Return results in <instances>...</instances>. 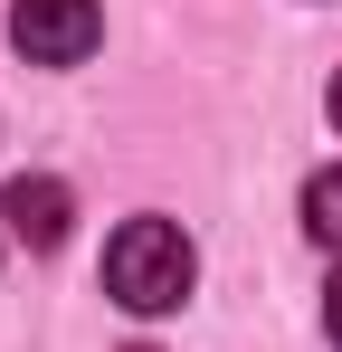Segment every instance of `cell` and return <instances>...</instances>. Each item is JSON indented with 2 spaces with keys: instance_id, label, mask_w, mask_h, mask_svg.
Returning <instances> with one entry per match:
<instances>
[{
  "instance_id": "cell-1",
  "label": "cell",
  "mask_w": 342,
  "mask_h": 352,
  "mask_svg": "<svg viewBox=\"0 0 342 352\" xmlns=\"http://www.w3.org/2000/svg\"><path fill=\"white\" fill-rule=\"evenodd\" d=\"M190 286H200V248L171 219H124L105 238V295L124 314H181Z\"/></svg>"
},
{
  "instance_id": "cell-2",
  "label": "cell",
  "mask_w": 342,
  "mask_h": 352,
  "mask_svg": "<svg viewBox=\"0 0 342 352\" xmlns=\"http://www.w3.org/2000/svg\"><path fill=\"white\" fill-rule=\"evenodd\" d=\"M10 38L29 67H76V58H95L105 10L95 0H10Z\"/></svg>"
},
{
  "instance_id": "cell-3",
  "label": "cell",
  "mask_w": 342,
  "mask_h": 352,
  "mask_svg": "<svg viewBox=\"0 0 342 352\" xmlns=\"http://www.w3.org/2000/svg\"><path fill=\"white\" fill-rule=\"evenodd\" d=\"M0 219H10V238L19 248H57L67 238V219H76V190L57 172H19L10 190H0Z\"/></svg>"
},
{
  "instance_id": "cell-4",
  "label": "cell",
  "mask_w": 342,
  "mask_h": 352,
  "mask_svg": "<svg viewBox=\"0 0 342 352\" xmlns=\"http://www.w3.org/2000/svg\"><path fill=\"white\" fill-rule=\"evenodd\" d=\"M304 238L314 248H342V162L304 181Z\"/></svg>"
},
{
  "instance_id": "cell-5",
  "label": "cell",
  "mask_w": 342,
  "mask_h": 352,
  "mask_svg": "<svg viewBox=\"0 0 342 352\" xmlns=\"http://www.w3.org/2000/svg\"><path fill=\"white\" fill-rule=\"evenodd\" d=\"M323 333H333V352H342V267H333V286H323Z\"/></svg>"
},
{
  "instance_id": "cell-6",
  "label": "cell",
  "mask_w": 342,
  "mask_h": 352,
  "mask_svg": "<svg viewBox=\"0 0 342 352\" xmlns=\"http://www.w3.org/2000/svg\"><path fill=\"white\" fill-rule=\"evenodd\" d=\"M333 133H342V76H333Z\"/></svg>"
},
{
  "instance_id": "cell-7",
  "label": "cell",
  "mask_w": 342,
  "mask_h": 352,
  "mask_svg": "<svg viewBox=\"0 0 342 352\" xmlns=\"http://www.w3.org/2000/svg\"><path fill=\"white\" fill-rule=\"evenodd\" d=\"M133 352H152V343H133Z\"/></svg>"
}]
</instances>
